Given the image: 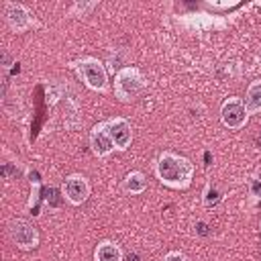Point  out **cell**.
<instances>
[{
    "mask_svg": "<svg viewBox=\"0 0 261 261\" xmlns=\"http://www.w3.org/2000/svg\"><path fill=\"white\" fill-rule=\"evenodd\" d=\"M147 88V80L143 71L135 65L120 67L114 75V96L120 102H130L135 100L143 90Z\"/></svg>",
    "mask_w": 261,
    "mask_h": 261,
    "instance_id": "obj_3",
    "label": "cell"
},
{
    "mask_svg": "<svg viewBox=\"0 0 261 261\" xmlns=\"http://www.w3.org/2000/svg\"><path fill=\"white\" fill-rule=\"evenodd\" d=\"M61 194L63 198L71 204V206H80L88 200L90 196V181L86 175L82 173H71L65 177L63 186H61Z\"/></svg>",
    "mask_w": 261,
    "mask_h": 261,
    "instance_id": "obj_6",
    "label": "cell"
},
{
    "mask_svg": "<svg viewBox=\"0 0 261 261\" xmlns=\"http://www.w3.org/2000/svg\"><path fill=\"white\" fill-rule=\"evenodd\" d=\"M71 67L77 71V75L90 90H94V92L108 90V69L98 57H92V55L80 57L71 63Z\"/></svg>",
    "mask_w": 261,
    "mask_h": 261,
    "instance_id": "obj_2",
    "label": "cell"
},
{
    "mask_svg": "<svg viewBox=\"0 0 261 261\" xmlns=\"http://www.w3.org/2000/svg\"><path fill=\"white\" fill-rule=\"evenodd\" d=\"M196 226H198V232H200V234H208V230H206L208 224H206V222H198Z\"/></svg>",
    "mask_w": 261,
    "mask_h": 261,
    "instance_id": "obj_17",
    "label": "cell"
},
{
    "mask_svg": "<svg viewBox=\"0 0 261 261\" xmlns=\"http://www.w3.org/2000/svg\"><path fill=\"white\" fill-rule=\"evenodd\" d=\"M259 230H261V222H259Z\"/></svg>",
    "mask_w": 261,
    "mask_h": 261,
    "instance_id": "obj_18",
    "label": "cell"
},
{
    "mask_svg": "<svg viewBox=\"0 0 261 261\" xmlns=\"http://www.w3.org/2000/svg\"><path fill=\"white\" fill-rule=\"evenodd\" d=\"M243 102H245V108H247L249 114L261 112V80H255V82L249 84Z\"/></svg>",
    "mask_w": 261,
    "mask_h": 261,
    "instance_id": "obj_12",
    "label": "cell"
},
{
    "mask_svg": "<svg viewBox=\"0 0 261 261\" xmlns=\"http://www.w3.org/2000/svg\"><path fill=\"white\" fill-rule=\"evenodd\" d=\"M92 8H96V2H75L69 8V16H86Z\"/></svg>",
    "mask_w": 261,
    "mask_h": 261,
    "instance_id": "obj_14",
    "label": "cell"
},
{
    "mask_svg": "<svg viewBox=\"0 0 261 261\" xmlns=\"http://www.w3.org/2000/svg\"><path fill=\"white\" fill-rule=\"evenodd\" d=\"M220 200H222V192H220V188H218L216 184L208 181L206 188H204V192H202V202H204V206H206V208H214Z\"/></svg>",
    "mask_w": 261,
    "mask_h": 261,
    "instance_id": "obj_13",
    "label": "cell"
},
{
    "mask_svg": "<svg viewBox=\"0 0 261 261\" xmlns=\"http://www.w3.org/2000/svg\"><path fill=\"white\" fill-rule=\"evenodd\" d=\"M4 18H6L8 27L12 31H16V33H24V31H29L35 24V18L29 12V8L24 4H18V2H6Z\"/></svg>",
    "mask_w": 261,
    "mask_h": 261,
    "instance_id": "obj_8",
    "label": "cell"
},
{
    "mask_svg": "<svg viewBox=\"0 0 261 261\" xmlns=\"http://www.w3.org/2000/svg\"><path fill=\"white\" fill-rule=\"evenodd\" d=\"M8 234L18 249L29 251L39 245V232H37L35 224L24 218H12L8 222Z\"/></svg>",
    "mask_w": 261,
    "mask_h": 261,
    "instance_id": "obj_4",
    "label": "cell"
},
{
    "mask_svg": "<svg viewBox=\"0 0 261 261\" xmlns=\"http://www.w3.org/2000/svg\"><path fill=\"white\" fill-rule=\"evenodd\" d=\"M106 122V130L114 143V149L116 151H126L130 147V141H133V126L126 118L122 116H114V118H108L104 120Z\"/></svg>",
    "mask_w": 261,
    "mask_h": 261,
    "instance_id": "obj_7",
    "label": "cell"
},
{
    "mask_svg": "<svg viewBox=\"0 0 261 261\" xmlns=\"http://www.w3.org/2000/svg\"><path fill=\"white\" fill-rule=\"evenodd\" d=\"M220 120L226 128H243L249 120V112L245 108V102L237 96L232 98H226L220 106Z\"/></svg>",
    "mask_w": 261,
    "mask_h": 261,
    "instance_id": "obj_5",
    "label": "cell"
},
{
    "mask_svg": "<svg viewBox=\"0 0 261 261\" xmlns=\"http://www.w3.org/2000/svg\"><path fill=\"white\" fill-rule=\"evenodd\" d=\"M249 196H251V202L253 204L261 198V171L255 173V177L251 179V184H249Z\"/></svg>",
    "mask_w": 261,
    "mask_h": 261,
    "instance_id": "obj_15",
    "label": "cell"
},
{
    "mask_svg": "<svg viewBox=\"0 0 261 261\" xmlns=\"http://www.w3.org/2000/svg\"><path fill=\"white\" fill-rule=\"evenodd\" d=\"M122 190L130 196H137V194H143L147 190V177L141 173V171H128L122 179Z\"/></svg>",
    "mask_w": 261,
    "mask_h": 261,
    "instance_id": "obj_11",
    "label": "cell"
},
{
    "mask_svg": "<svg viewBox=\"0 0 261 261\" xmlns=\"http://www.w3.org/2000/svg\"><path fill=\"white\" fill-rule=\"evenodd\" d=\"M155 175L167 188L186 190L194 179V163L184 155H177L173 151H163L155 159Z\"/></svg>",
    "mask_w": 261,
    "mask_h": 261,
    "instance_id": "obj_1",
    "label": "cell"
},
{
    "mask_svg": "<svg viewBox=\"0 0 261 261\" xmlns=\"http://www.w3.org/2000/svg\"><path fill=\"white\" fill-rule=\"evenodd\" d=\"M163 261H188V259H186V255L179 253V251H169V253L163 257Z\"/></svg>",
    "mask_w": 261,
    "mask_h": 261,
    "instance_id": "obj_16",
    "label": "cell"
},
{
    "mask_svg": "<svg viewBox=\"0 0 261 261\" xmlns=\"http://www.w3.org/2000/svg\"><path fill=\"white\" fill-rule=\"evenodd\" d=\"M94 261H122V249L114 241H102L94 249Z\"/></svg>",
    "mask_w": 261,
    "mask_h": 261,
    "instance_id": "obj_10",
    "label": "cell"
},
{
    "mask_svg": "<svg viewBox=\"0 0 261 261\" xmlns=\"http://www.w3.org/2000/svg\"><path fill=\"white\" fill-rule=\"evenodd\" d=\"M259 59H261V53H259Z\"/></svg>",
    "mask_w": 261,
    "mask_h": 261,
    "instance_id": "obj_19",
    "label": "cell"
},
{
    "mask_svg": "<svg viewBox=\"0 0 261 261\" xmlns=\"http://www.w3.org/2000/svg\"><path fill=\"white\" fill-rule=\"evenodd\" d=\"M90 147H92L96 157H106V155H110L114 151V143H112V139H110V135L106 130V122L104 120L94 124V128L90 130Z\"/></svg>",
    "mask_w": 261,
    "mask_h": 261,
    "instance_id": "obj_9",
    "label": "cell"
}]
</instances>
